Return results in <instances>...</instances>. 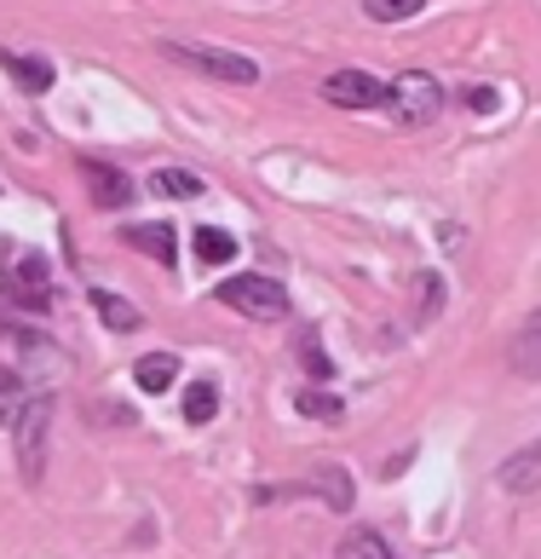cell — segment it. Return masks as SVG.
<instances>
[{
  "label": "cell",
  "instance_id": "obj_1",
  "mask_svg": "<svg viewBox=\"0 0 541 559\" xmlns=\"http://www.w3.org/2000/svg\"><path fill=\"white\" fill-rule=\"evenodd\" d=\"M214 300L231 306V312H242V318H254V323H282V318H288V288L270 283V277H260V272L225 277V283L214 288Z\"/></svg>",
  "mask_w": 541,
  "mask_h": 559
},
{
  "label": "cell",
  "instance_id": "obj_2",
  "mask_svg": "<svg viewBox=\"0 0 541 559\" xmlns=\"http://www.w3.org/2000/svg\"><path fill=\"white\" fill-rule=\"evenodd\" d=\"M161 52H168L173 64L207 75V81H225V87H254V81H260V64H254V58L225 52V47H191V40H161Z\"/></svg>",
  "mask_w": 541,
  "mask_h": 559
},
{
  "label": "cell",
  "instance_id": "obj_3",
  "mask_svg": "<svg viewBox=\"0 0 541 559\" xmlns=\"http://www.w3.org/2000/svg\"><path fill=\"white\" fill-rule=\"evenodd\" d=\"M52 409H58V399H52V392H40V399H29V404L12 416L17 467H24V479H29V485H40V467H47V432H52Z\"/></svg>",
  "mask_w": 541,
  "mask_h": 559
},
{
  "label": "cell",
  "instance_id": "obj_4",
  "mask_svg": "<svg viewBox=\"0 0 541 559\" xmlns=\"http://www.w3.org/2000/svg\"><path fill=\"white\" fill-rule=\"evenodd\" d=\"M386 110L398 116L404 128H426V121H438V110H444V87L426 70H404L398 81H392V105Z\"/></svg>",
  "mask_w": 541,
  "mask_h": 559
},
{
  "label": "cell",
  "instance_id": "obj_5",
  "mask_svg": "<svg viewBox=\"0 0 541 559\" xmlns=\"http://www.w3.org/2000/svg\"><path fill=\"white\" fill-rule=\"evenodd\" d=\"M0 300L24 306V312H52V288H47V265H40V254H17V265L0 272Z\"/></svg>",
  "mask_w": 541,
  "mask_h": 559
},
{
  "label": "cell",
  "instance_id": "obj_6",
  "mask_svg": "<svg viewBox=\"0 0 541 559\" xmlns=\"http://www.w3.org/2000/svg\"><path fill=\"white\" fill-rule=\"evenodd\" d=\"M323 98H328V105H340V110H386L392 87L381 75H369V70H335L323 81Z\"/></svg>",
  "mask_w": 541,
  "mask_h": 559
},
{
  "label": "cell",
  "instance_id": "obj_7",
  "mask_svg": "<svg viewBox=\"0 0 541 559\" xmlns=\"http://www.w3.org/2000/svg\"><path fill=\"white\" fill-rule=\"evenodd\" d=\"M81 179H87V191H93L98 209H128V202H133V179L121 168H110V162H81Z\"/></svg>",
  "mask_w": 541,
  "mask_h": 559
},
{
  "label": "cell",
  "instance_id": "obj_8",
  "mask_svg": "<svg viewBox=\"0 0 541 559\" xmlns=\"http://www.w3.org/2000/svg\"><path fill=\"white\" fill-rule=\"evenodd\" d=\"M507 364H513V376L541 381V312H530L525 323H518V335L507 346Z\"/></svg>",
  "mask_w": 541,
  "mask_h": 559
},
{
  "label": "cell",
  "instance_id": "obj_9",
  "mask_svg": "<svg viewBox=\"0 0 541 559\" xmlns=\"http://www.w3.org/2000/svg\"><path fill=\"white\" fill-rule=\"evenodd\" d=\"M502 490H513V496H536L541 490V439L525 444V450H513L502 462Z\"/></svg>",
  "mask_w": 541,
  "mask_h": 559
},
{
  "label": "cell",
  "instance_id": "obj_10",
  "mask_svg": "<svg viewBox=\"0 0 541 559\" xmlns=\"http://www.w3.org/2000/svg\"><path fill=\"white\" fill-rule=\"evenodd\" d=\"M0 70H7L12 81H17V87H24V93H47L52 87V81H58V70L47 64V58H24V52H0Z\"/></svg>",
  "mask_w": 541,
  "mask_h": 559
},
{
  "label": "cell",
  "instance_id": "obj_11",
  "mask_svg": "<svg viewBox=\"0 0 541 559\" xmlns=\"http://www.w3.org/2000/svg\"><path fill=\"white\" fill-rule=\"evenodd\" d=\"M311 496H323L335 513H351V473L340 467V462H317V473H311Z\"/></svg>",
  "mask_w": 541,
  "mask_h": 559
},
{
  "label": "cell",
  "instance_id": "obj_12",
  "mask_svg": "<svg viewBox=\"0 0 541 559\" xmlns=\"http://www.w3.org/2000/svg\"><path fill=\"white\" fill-rule=\"evenodd\" d=\"M121 242H128L133 254L161 260V265H173V260H179V242H173L168 225H133V231H121Z\"/></svg>",
  "mask_w": 541,
  "mask_h": 559
},
{
  "label": "cell",
  "instance_id": "obj_13",
  "mask_svg": "<svg viewBox=\"0 0 541 559\" xmlns=\"http://www.w3.org/2000/svg\"><path fill=\"white\" fill-rule=\"evenodd\" d=\"M87 300H93V312L104 318V329H116V335H128V329L144 323L139 306H133V300H121V295H110V288H87Z\"/></svg>",
  "mask_w": 541,
  "mask_h": 559
},
{
  "label": "cell",
  "instance_id": "obj_14",
  "mask_svg": "<svg viewBox=\"0 0 541 559\" xmlns=\"http://www.w3.org/2000/svg\"><path fill=\"white\" fill-rule=\"evenodd\" d=\"M191 237H196L191 242L196 248V265H207V272H214V265H231L237 248H242L231 231H219V225H202V231H191Z\"/></svg>",
  "mask_w": 541,
  "mask_h": 559
},
{
  "label": "cell",
  "instance_id": "obj_15",
  "mask_svg": "<svg viewBox=\"0 0 541 559\" xmlns=\"http://www.w3.org/2000/svg\"><path fill=\"white\" fill-rule=\"evenodd\" d=\"M335 559H398V554L386 548V536H381V531H369V525H351V531L340 536Z\"/></svg>",
  "mask_w": 541,
  "mask_h": 559
},
{
  "label": "cell",
  "instance_id": "obj_16",
  "mask_svg": "<svg viewBox=\"0 0 541 559\" xmlns=\"http://www.w3.org/2000/svg\"><path fill=\"white\" fill-rule=\"evenodd\" d=\"M438 312H444V277L421 272V277H414V318H409V329H426Z\"/></svg>",
  "mask_w": 541,
  "mask_h": 559
},
{
  "label": "cell",
  "instance_id": "obj_17",
  "mask_svg": "<svg viewBox=\"0 0 541 559\" xmlns=\"http://www.w3.org/2000/svg\"><path fill=\"white\" fill-rule=\"evenodd\" d=\"M173 376H179V358H173V352H151V358L133 364V381H139L144 392H168Z\"/></svg>",
  "mask_w": 541,
  "mask_h": 559
},
{
  "label": "cell",
  "instance_id": "obj_18",
  "mask_svg": "<svg viewBox=\"0 0 541 559\" xmlns=\"http://www.w3.org/2000/svg\"><path fill=\"white\" fill-rule=\"evenodd\" d=\"M151 191L168 197V202H196L207 185H202L196 174H184V168H156V174H151Z\"/></svg>",
  "mask_w": 541,
  "mask_h": 559
},
{
  "label": "cell",
  "instance_id": "obj_19",
  "mask_svg": "<svg viewBox=\"0 0 541 559\" xmlns=\"http://www.w3.org/2000/svg\"><path fill=\"white\" fill-rule=\"evenodd\" d=\"M214 416H219V386L214 381H191V386H184V421L207 427Z\"/></svg>",
  "mask_w": 541,
  "mask_h": 559
},
{
  "label": "cell",
  "instance_id": "obj_20",
  "mask_svg": "<svg viewBox=\"0 0 541 559\" xmlns=\"http://www.w3.org/2000/svg\"><path fill=\"white\" fill-rule=\"evenodd\" d=\"M294 409H300V416H317V421H340V416H346L340 399H335V392H323V386L294 392Z\"/></svg>",
  "mask_w": 541,
  "mask_h": 559
},
{
  "label": "cell",
  "instance_id": "obj_21",
  "mask_svg": "<svg viewBox=\"0 0 541 559\" xmlns=\"http://www.w3.org/2000/svg\"><path fill=\"white\" fill-rule=\"evenodd\" d=\"M294 352H300L305 376L317 381V386H323V381H335V364H328V352L317 346V335H300V341H294Z\"/></svg>",
  "mask_w": 541,
  "mask_h": 559
},
{
  "label": "cell",
  "instance_id": "obj_22",
  "mask_svg": "<svg viewBox=\"0 0 541 559\" xmlns=\"http://www.w3.org/2000/svg\"><path fill=\"white\" fill-rule=\"evenodd\" d=\"M426 0H363V12L374 17V24H404V17H414Z\"/></svg>",
  "mask_w": 541,
  "mask_h": 559
},
{
  "label": "cell",
  "instance_id": "obj_23",
  "mask_svg": "<svg viewBox=\"0 0 541 559\" xmlns=\"http://www.w3.org/2000/svg\"><path fill=\"white\" fill-rule=\"evenodd\" d=\"M12 392H17V376H12V369H0V416H7V404H12Z\"/></svg>",
  "mask_w": 541,
  "mask_h": 559
},
{
  "label": "cell",
  "instance_id": "obj_24",
  "mask_svg": "<svg viewBox=\"0 0 541 559\" xmlns=\"http://www.w3.org/2000/svg\"><path fill=\"white\" fill-rule=\"evenodd\" d=\"M467 105H472V110H495V93H490V87H472Z\"/></svg>",
  "mask_w": 541,
  "mask_h": 559
}]
</instances>
